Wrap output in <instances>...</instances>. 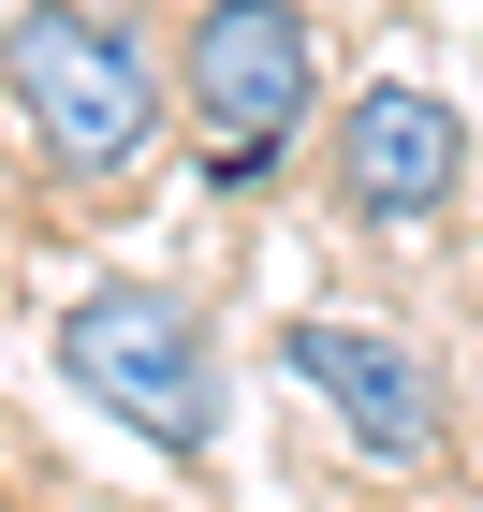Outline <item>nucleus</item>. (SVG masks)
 I'll list each match as a JSON object with an SVG mask.
<instances>
[{"label": "nucleus", "mask_w": 483, "mask_h": 512, "mask_svg": "<svg viewBox=\"0 0 483 512\" xmlns=\"http://www.w3.org/2000/svg\"><path fill=\"white\" fill-rule=\"evenodd\" d=\"M0 74H15L30 161L59 176V191H103V176H132V161L161 147V118H176V59H161L132 15H103V0H30Z\"/></svg>", "instance_id": "1"}, {"label": "nucleus", "mask_w": 483, "mask_h": 512, "mask_svg": "<svg viewBox=\"0 0 483 512\" xmlns=\"http://www.w3.org/2000/svg\"><path fill=\"white\" fill-rule=\"evenodd\" d=\"M44 352H59V381L103 410V425H132L147 454H220V337H205L191 293H161V278H88V293H59V322H44Z\"/></svg>", "instance_id": "2"}, {"label": "nucleus", "mask_w": 483, "mask_h": 512, "mask_svg": "<svg viewBox=\"0 0 483 512\" xmlns=\"http://www.w3.org/2000/svg\"><path fill=\"white\" fill-rule=\"evenodd\" d=\"M176 103L205 118V147H293L308 103H322L308 0H205L176 30Z\"/></svg>", "instance_id": "3"}, {"label": "nucleus", "mask_w": 483, "mask_h": 512, "mask_svg": "<svg viewBox=\"0 0 483 512\" xmlns=\"http://www.w3.org/2000/svg\"><path fill=\"white\" fill-rule=\"evenodd\" d=\"M279 366L337 410V439H352L366 469H440V454H454V425H440V366L410 352V337H381V322L293 308V322H279Z\"/></svg>", "instance_id": "4"}, {"label": "nucleus", "mask_w": 483, "mask_h": 512, "mask_svg": "<svg viewBox=\"0 0 483 512\" xmlns=\"http://www.w3.org/2000/svg\"><path fill=\"white\" fill-rule=\"evenodd\" d=\"M322 176H337V220L352 235H410L469 191V118L440 88H352L337 132H322Z\"/></svg>", "instance_id": "5"}, {"label": "nucleus", "mask_w": 483, "mask_h": 512, "mask_svg": "<svg viewBox=\"0 0 483 512\" xmlns=\"http://www.w3.org/2000/svg\"><path fill=\"white\" fill-rule=\"evenodd\" d=\"M191 176H205V191H220V205H249V191H264V176H279V147H205Z\"/></svg>", "instance_id": "6"}, {"label": "nucleus", "mask_w": 483, "mask_h": 512, "mask_svg": "<svg viewBox=\"0 0 483 512\" xmlns=\"http://www.w3.org/2000/svg\"><path fill=\"white\" fill-rule=\"evenodd\" d=\"M0 59H15V15H0Z\"/></svg>", "instance_id": "7"}]
</instances>
